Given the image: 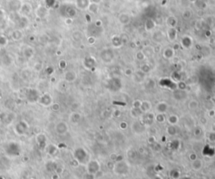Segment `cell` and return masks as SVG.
<instances>
[{"instance_id":"6da1fadb","label":"cell","mask_w":215,"mask_h":179,"mask_svg":"<svg viewBox=\"0 0 215 179\" xmlns=\"http://www.w3.org/2000/svg\"><path fill=\"white\" fill-rule=\"evenodd\" d=\"M177 31L175 28H170L167 32V37L170 40L173 41L177 39Z\"/></svg>"},{"instance_id":"7a4b0ae2","label":"cell","mask_w":215,"mask_h":179,"mask_svg":"<svg viewBox=\"0 0 215 179\" xmlns=\"http://www.w3.org/2000/svg\"><path fill=\"white\" fill-rule=\"evenodd\" d=\"M163 55H164L165 58H166V59H171V58H172L174 55L173 49H172V48H167V49H166V50H164Z\"/></svg>"},{"instance_id":"3957f363","label":"cell","mask_w":215,"mask_h":179,"mask_svg":"<svg viewBox=\"0 0 215 179\" xmlns=\"http://www.w3.org/2000/svg\"><path fill=\"white\" fill-rule=\"evenodd\" d=\"M130 20V17L127 14H122L119 17V21L121 22V24H128Z\"/></svg>"},{"instance_id":"277c9868","label":"cell","mask_w":215,"mask_h":179,"mask_svg":"<svg viewBox=\"0 0 215 179\" xmlns=\"http://www.w3.org/2000/svg\"><path fill=\"white\" fill-rule=\"evenodd\" d=\"M136 59L140 61H142L146 59V55H144V53L142 51H139L138 53H136Z\"/></svg>"},{"instance_id":"5b68a950","label":"cell","mask_w":215,"mask_h":179,"mask_svg":"<svg viewBox=\"0 0 215 179\" xmlns=\"http://www.w3.org/2000/svg\"><path fill=\"white\" fill-rule=\"evenodd\" d=\"M146 68V70H144L142 72H144V73H148V72L151 71V66L149 65H147V64H145V65H143L141 66V69H145Z\"/></svg>"},{"instance_id":"8992f818","label":"cell","mask_w":215,"mask_h":179,"mask_svg":"<svg viewBox=\"0 0 215 179\" xmlns=\"http://www.w3.org/2000/svg\"><path fill=\"white\" fill-rule=\"evenodd\" d=\"M214 22H215V19H214Z\"/></svg>"}]
</instances>
